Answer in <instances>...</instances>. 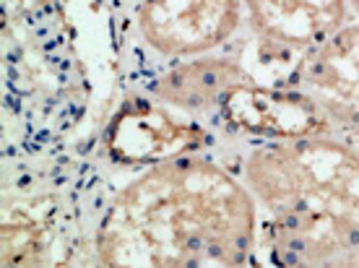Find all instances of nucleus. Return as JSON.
<instances>
[{"instance_id": "f257e3e1", "label": "nucleus", "mask_w": 359, "mask_h": 268, "mask_svg": "<svg viewBox=\"0 0 359 268\" xmlns=\"http://www.w3.org/2000/svg\"><path fill=\"white\" fill-rule=\"evenodd\" d=\"M94 253L102 268H255L261 211L224 161L177 154L117 190Z\"/></svg>"}, {"instance_id": "f03ea898", "label": "nucleus", "mask_w": 359, "mask_h": 268, "mask_svg": "<svg viewBox=\"0 0 359 268\" xmlns=\"http://www.w3.org/2000/svg\"><path fill=\"white\" fill-rule=\"evenodd\" d=\"M234 172L261 211L273 268H318L359 248V143L328 130L248 138Z\"/></svg>"}, {"instance_id": "7ed1b4c3", "label": "nucleus", "mask_w": 359, "mask_h": 268, "mask_svg": "<svg viewBox=\"0 0 359 268\" xmlns=\"http://www.w3.org/2000/svg\"><path fill=\"white\" fill-rule=\"evenodd\" d=\"M24 32H6V107L16 102V117L34 123L39 94H45V133H60L83 112V68L79 65L63 16L42 6L29 8L21 21Z\"/></svg>"}, {"instance_id": "20e7f679", "label": "nucleus", "mask_w": 359, "mask_h": 268, "mask_svg": "<svg viewBox=\"0 0 359 268\" xmlns=\"http://www.w3.org/2000/svg\"><path fill=\"white\" fill-rule=\"evenodd\" d=\"M281 89L294 94L328 133L359 143V18L297 55Z\"/></svg>"}, {"instance_id": "39448f33", "label": "nucleus", "mask_w": 359, "mask_h": 268, "mask_svg": "<svg viewBox=\"0 0 359 268\" xmlns=\"http://www.w3.org/2000/svg\"><path fill=\"white\" fill-rule=\"evenodd\" d=\"M248 16L240 0H138L135 32L162 58L193 60L232 39Z\"/></svg>"}, {"instance_id": "423d86ee", "label": "nucleus", "mask_w": 359, "mask_h": 268, "mask_svg": "<svg viewBox=\"0 0 359 268\" xmlns=\"http://www.w3.org/2000/svg\"><path fill=\"white\" fill-rule=\"evenodd\" d=\"M248 24L266 45L284 53L307 47L333 34L351 16L349 0H240Z\"/></svg>"}, {"instance_id": "0eeeda50", "label": "nucleus", "mask_w": 359, "mask_h": 268, "mask_svg": "<svg viewBox=\"0 0 359 268\" xmlns=\"http://www.w3.org/2000/svg\"><path fill=\"white\" fill-rule=\"evenodd\" d=\"M240 83H248L243 68H237L226 58L203 55V58H193L190 63L172 68L164 76H156L151 91L154 97L172 107L201 112V109L222 107L226 94L237 89Z\"/></svg>"}, {"instance_id": "6e6552de", "label": "nucleus", "mask_w": 359, "mask_h": 268, "mask_svg": "<svg viewBox=\"0 0 359 268\" xmlns=\"http://www.w3.org/2000/svg\"><path fill=\"white\" fill-rule=\"evenodd\" d=\"M318 268H359V248L349 253H341V255H336V258L325 260L323 266Z\"/></svg>"}, {"instance_id": "1a4fd4ad", "label": "nucleus", "mask_w": 359, "mask_h": 268, "mask_svg": "<svg viewBox=\"0 0 359 268\" xmlns=\"http://www.w3.org/2000/svg\"><path fill=\"white\" fill-rule=\"evenodd\" d=\"M349 8H351V16L359 18V0H349Z\"/></svg>"}]
</instances>
